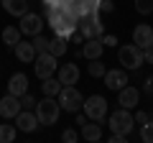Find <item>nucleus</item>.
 I'll return each instance as SVG.
<instances>
[{
	"instance_id": "nucleus-1",
	"label": "nucleus",
	"mask_w": 153,
	"mask_h": 143,
	"mask_svg": "<svg viewBox=\"0 0 153 143\" xmlns=\"http://www.w3.org/2000/svg\"><path fill=\"white\" fill-rule=\"evenodd\" d=\"M49 26L54 28L56 36H61V39L69 41L71 33H74L76 26H79V18L69 10L66 3H59V5H51L49 8Z\"/></svg>"
},
{
	"instance_id": "nucleus-2",
	"label": "nucleus",
	"mask_w": 153,
	"mask_h": 143,
	"mask_svg": "<svg viewBox=\"0 0 153 143\" xmlns=\"http://www.w3.org/2000/svg\"><path fill=\"white\" fill-rule=\"evenodd\" d=\"M61 115V107L56 102V97H44L36 102V118H38V125H54Z\"/></svg>"
},
{
	"instance_id": "nucleus-3",
	"label": "nucleus",
	"mask_w": 153,
	"mask_h": 143,
	"mask_svg": "<svg viewBox=\"0 0 153 143\" xmlns=\"http://www.w3.org/2000/svg\"><path fill=\"white\" fill-rule=\"evenodd\" d=\"M56 102H59V107L66 110V112H79L84 97H82V92H79L74 84H64V87L59 89V95H56Z\"/></svg>"
},
{
	"instance_id": "nucleus-4",
	"label": "nucleus",
	"mask_w": 153,
	"mask_h": 143,
	"mask_svg": "<svg viewBox=\"0 0 153 143\" xmlns=\"http://www.w3.org/2000/svg\"><path fill=\"white\" fill-rule=\"evenodd\" d=\"M133 125H135V120H133L130 110L128 107H120V110H115L112 115L107 118V128L112 133H123V136H130Z\"/></svg>"
},
{
	"instance_id": "nucleus-5",
	"label": "nucleus",
	"mask_w": 153,
	"mask_h": 143,
	"mask_svg": "<svg viewBox=\"0 0 153 143\" xmlns=\"http://www.w3.org/2000/svg\"><path fill=\"white\" fill-rule=\"evenodd\" d=\"M117 61H120L125 69H140L143 66V51L138 49L135 44H123L120 49H117Z\"/></svg>"
},
{
	"instance_id": "nucleus-6",
	"label": "nucleus",
	"mask_w": 153,
	"mask_h": 143,
	"mask_svg": "<svg viewBox=\"0 0 153 143\" xmlns=\"http://www.w3.org/2000/svg\"><path fill=\"white\" fill-rule=\"evenodd\" d=\"M79 33H82V39H100L105 33V28H102V21H100V13L97 10H92L89 16H84V18H79Z\"/></svg>"
},
{
	"instance_id": "nucleus-7",
	"label": "nucleus",
	"mask_w": 153,
	"mask_h": 143,
	"mask_svg": "<svg viewBox=\"0 0 153 143\" xmlns=\"http://www.w3.org/2000/svg\"><path fill=\"white\" fill-rule=\"evenodd\" d=\"M56 69H59V64H56V56L49 54V51H44V54H36V59H33V72H36L38 79H46V77H54Z\"/></svg>"
},
{
	"instance_id": "nucleus-8",
	"label": "nucleus",
	"mask_w": 153,
	"mask_h": 143,
	"mask_svg": "<svg viewBox=\"0 0 153 143\" xmlns=\"http://www.w3.org/2000/svg\"><path fill=\"white\" fill-rule=\"evenodd\" d=\"M82 110L87 115V120H102L107 115V100L102 95H92V97H87L82 102Z\"/></svg>"
},
{
	"instance_id": "nucleus-9",
	"label": "nucleus",
	"mask_w": 153,
	"mask_h": 143,
	"mask_svg": "<svg viewBox=\"0 0 153 143\" xmlns=\"http://www.w3.org/2000/svg\"><path fill=\"white\" fill-rule=\"evenodd\" d=\"M21 33L23 36H36V33H41L44 31V18L38 16V13H31L28 10L26 16H21Z\"/></svg>"
},
{
	"instance_id": "nucleus-10",
	"label": "nucleus",
	"mask_w": 153,
	"mask_h": 143,
	"mask_svg": "<svg viewBox=\"0 0 153 143\" xmlns=\"http://www.w3.org/2000/svg\"><path fill=\"white\" fill-rule=\"evenodd\" d=\"M133 44L140 51L148 49V46H153V28L148 26V23H138V26L133 28Z\"/></svg>"
},
{
	"instance_id": "nucleus-11",
	"label": "nucleus",
	"mask_w": 153,
	"mask_h": 143,
	"mask_svg": "<svg viewBox=\"0 0 153 143\" xmlns=\"http://www.w3.org/2000/svg\"><path fill=\"white\" fill-rule=\"evenodd\" d=\"M21 110H23L21 107V97H16V95H5V97L0 100V118H3V120L16 118Z\"/></svg>"
},
{
	"instance_id": "nucleus-12",
	"label": "nucleus",
	"mask_w": 153,
	"mask_h": 143,
	"mask_svg": "<svg viewBox=\"0 0 153 143\" xmlns=\"http://www.w3.org/2000/svg\"><path fill=\"white\" fill-rule=\"evenodd\" d=\"M138 102H140V92H138L135 87L125 84L123 89H117V105H120V107L133 110V107H138Z\"/></svg>"
},
{
	"instance_id": "nucleus-13",
	"label": "nucleus",
	"mask_w": 153,
	"mask_h": 143,
	"mask_svg": "<svg viewBox=\"0 0 153 143\" xmlns=\"http://www.w3.org/2000/svg\"><path fill=\"white\" fill-rule=\"evenodd\" d=\"M13 120H16V130H23V133H33L38 128V118L31 110H21Z\"/></svg>"
},
{
	"instance_id": "nucleus-14",
	"label": "nucleus",
	"mask_w": 153,
	"mask_h": 143,
	"mask_svg": "<svg viewBox=\"0 0 153 143\" xmlns=\"http://www.w3.org/2000/svg\"><path fill=\"white\" fill-rule=\"evenodd\" d=\"M105 84H107V89H112V92H117V89H123L128 84V74H125V69H110V72H105Z\"/></svg>"
},
{
	"instance_id": "nucleus-15",
	"label": "nucleus",
	"mask_w": 153,
	"mask_h": 143,
	"mask_svg": "<svg viewBox=\"0 0 153 143\" xmlns=\"http://www.w3.org/2000/svg\"><path fill=\"white\" fill-rule=\"evenodd\" d=\"M56 79L61 84H76L79 82V66L76 64H61L56 69Z\"/></svg>"
},
{
	"instance_id": "nucleus-16",
	"label": "nucleus",
	"mask_w": 153,
	"mask_h": 143,
	"mask_svg": "<svg viewBox=\"0 0 153 143\" xmlns=\"http://www.w3.org/2000/svg\"><path fill=\"white\" fill-rule=\"evenodd\" d=\"M26 92H28V77L23 72H16V74L8 79V95L21 97V95H26Z\"/></svg>"
},
{
	"instance_id": "nucleus-17",
	"label": "nucleus",
	"mask_w": 153,
	"mask_h": 143,
	"mask_svg": "<svg viewBox=\"0 0 153 143\" xmlns=\"http://www.w3.org/2000/svg\"><path fill=\"white\" fill-rule=\"evenodd\" d=\"M82 130H79V138H84V141L89 143H97L102 141V125H100V120H89L84 123V125H79Z\"/></svg>"
},
{
	"instance_id": "nucleus-18",
	"label": "nucleus",
	"mask_w": 153,
	"mask_h": 143,
	"mask_svg": "<svg viewBox=\"0 0 153 143\" xmlns=\"http://www.w3.org/2000/svg\"><path fill=\"white\" fill-rule=\"evenodd\" d=\"M13 51H16V59L23 61V64H31V61L36 59V49H33L31 41H23V39H21L16 46H13Z\"/></svg>"
},
{
	"instance_id": "nucleus-19",
	"label": "nucleus",
	"mask_w": 153,
	"mask_h": 143,
	"mask_svg": "<svg viewBox=\"0 0 153 143\" xmlns=\"http://www.w3.org/2000/svg\"><path fill=\"white\" fill-rule=\"evenodd\" d=\"M102 51H105V46H102V41H100V39H84V41H82V54L87 56L89 61H92V59H100Z\"/></svg>"
},
{
	"instance_id": "nucleus-20",
	"label": "nucleus",
	"mask_w": 153,
	"mask_h": 143,
	"mask_svg": "<svg viewBox=\"0 0 153 143\" xmlns=\"http://www.w3.org/2000/svg\"><path fill=\"white\" fill-rule=\"evenodd\" d=\"M3 8H5V13L21 18L28 13V0H3Z\"/></svg>"
},
{
	"instance_id": "nucleus-21",
	"label": "nucleus",
	"mask_w": 153,
	"mask_h": 143,
	"mask_svg": "<svg viewBox=\"0 0 153 143\" xmlns=\"http://www.w3.org/2000/svg\"><path fill=\"white\" fill-rule=\"evenodd\" d=\"M61 87H64V84H61L56 77H46V79H41V92H44L46 97H56Z\"/></svg>"
},
{
	"instance_id": "nucleus-22",
	"label": "nucleus",
	"mask_w": 153,
	"mask_h": 143,
	"mask_svg": "<svg viewBox=\"0 0 153 143\" xmlns=\"http://www.w3.org/2000/svg\"><path fill=\"white\" fill-rule=\"evenodd\" d=\"M21 36H23V33H21L18 26H5V28H3V44H5V46H16L18 41H21Z\"/></svg>"
},
{
	"instance_id": "nucleus-23",
	"label": "nucleus",
	"mask_w": 153,
	"mask_h": 143,
	"mask_svg": "<svg viewBox=\"0 0 153 143\" xmlns=\"http://www.w3.org/2000/svg\"><path fill=\"white\" fill-rule=\"evenodd\" d=\"M66 49H69V44H66V39H61V36H54V39L49 41V54H54L56 59H59V56H64Z\"/></svg>"
},
{
	"instance_id": "nucleus-24",
	"label": "nucleus",
	"mask_w": 153,
	"mask_h": 143,
	"mask_svg": "<svg viewBox=\"0 0 153 143\" xmlns=\"http://www.w3.org/2000/svg\"><path fill=\"white\" fill-rule=\"evenodd\" d=\"M87 72H89V77H94V79H102V77H105V72H107V66H105L100 59H92V64L87 66Z\"/></svg>"
},
{
	"instance_id": "nucleus-25",
	"label": "nucleus",
	"mask_w": 153,
	"mask_h": 143,
	"mask_svg": "<svg viewBox=\"0 0 153 143\" xmlns=\"http://www.w3.org/2000/svg\"><path fill=\"white\" fill-rule=\"evenodd\" d=\"M10 141H16V125L3 123L0 125V143H10Z\"/></svg>"
},
{
	"instance_id": "nucleus-26",
	"label": "nucleus",
	"mask_w": 153,
	"mask_h": 143,
	"mask_svg": "<svg viewBox=\"0 0 153 143\" xmlns=\"http://www.w3.org/2000/svg\"><path fill=\"white\" fill-rule=\"evenodd\" d=\"M31 44H33V49H36V54H44V51H49V41H46L41 33H36V36H33Z\"/></svg>"
},
{
	"instance_id": "nucleus-27",
	"label": "nucleus",
	"mask_w": 153,
	"mask_h": 143,
	"mask_svg": "<svg viewBox=\"0 0 153 143\" xmlns=\"http://www.w3.org/2000/svg\"><path fill=\"white\" fill-rule=\"evenodd\" d=\"M140 141L153 143V120H148V123H143V125H140Z\"/></svg>"
},
{
	"instance_id": "nucleus-28",
	"label": "nucleus",
	"mask_w": 153,
	"mask_h": 143,
	"mask_svg": "<svg viewBox=\"0 0 153 143\" xmlns=\"http://www.w3.org/2000/svg\"><path fill=\"white\" fill-rule=\"evenodd\" d=\"M135 10L140 16H151L153 13V0H135Z\"/></svg>"
},
{
	"instance_id": "nucleus-29",
	"label": "nucleus",
	"mask_w": 153,
	"mask_h": 143,
	"mask_svg": "<svg viewBox=\"0 0 153 143\" xmlns=\"http://www.w3.org/2000/svg\"><path fill=\"white\" fill-rule=\"evenodd\" d=\"M21 107H23V110H33V107H36V97H33L31 92L21 95Z\"/></svg>"
},
{
	"instance_id": "nucleus-30",
	"label": "nucleus",
	"mask_w": 153,
	"mask_h": 143,
	"mask_svg": "<svg viewBox=\"0 0 153 143\" xmlns=\"http://www.w3.org/2000/svg\"><path fill=\"white\" fill-rule=\"evenodd\" d=\"M94 10H97V13H112L115 10V3H112V0H100Z\"/></svg>"
},
{
	"instance_id": "nucleus-31",
	"label": "nucleus",
	"mask_w": 153,
	"mask_h": 143,
	"mask_svg": "<svg viewBox=\"0 0 153 143\" xmlns=\"http://www.w3.org/2000/svg\"><path fill=\"white\" fill-rule=\"evenodd\" d=\"M61 141H64V143H76V141H79V133L71 130V128H66V130L61 133Z\"/></svg>"
},
{
	"instance_id": "nucleus-32",
	"label": "nucleus",
	"mask_w": 153,
	"mask_h": 143,
	"mask_svg": "<svg viewBox=\"0 0 153 143\" xmlns=\"http://www.w3.org/2000/svg\"><path fill=\"white\" fill-rule=\"evenodd\" d=\"M100 41H102V46H117V36H115V33H102V36H100Z\"/></svg>"
},
{
	"instance_id": "nucleus-33",
	"label": "nucleus",
	"mask_w": 153,
	"mask_h": 143,
	"mask_svg": "<svg viewBox=\"0 0 153 143\" xmlns=\"http://www.w3.org/2000/svg\"><path fill=\"white\" fill-rule=\"evenodd\" d=\"M133 120H135L138 125H143V123H148V120H151V118H148V112H143V110H138L135 115H133Z\"/></svg>"
},
{
	"instance_id": "nucleus-34",
	"label": "nucleus",
	"mask_w": 153,
	"mask_h": 143,
	"mask_svg": "<svg viewBox=\"0 0 153 143\" xmlns=\"http://www.w3.org/2000/svg\"><path fill=\"white\" fill-rule=\"evenodd\" d=\"M153 64V46H148V49H143V64Z\"/></svg>"
},
{
	"instance_id": "nucleus-35",
	"label": "nucleus",
	"mask_w": 153,
	"mask_h": 143,
	"mask_svg": "<svg viewBox=\"0 0 153 143\" xmlns=\"http://www.w3.org/2000/svg\"><path fill=\"white\" fill-rule=\"evenodd\" d=\"M123 141H128V136H123V133H112L110 136V143H123Z\"/></svg>"
},
{
	"instance_id": "nucleus-36",
	"label": "nucleus",
	"mask_w": 153,
	"mask_h": 143,
	"mask_svg": "<svg viewBox=\"0 0 153 143\" xmlns=\"http://www.w3.org/2000/svg\"><path fill=\"white\" fill-rule=\"evenodd\" d=\"M143 89H146V92H153V77H148V79H146V84H143Z\"/></svg>"
},
{
	"instance_id": "nucleus-37",
	"label": "nucleus",
	"mask_w": 153,
	"mask_h": 143,
	"mask_svg": "<svg viewBox=\"0 0 153 143\" xmlns=\"http://www.w3.org/2000/svg\"><path fill=\"white\" fill-rule=\"evenodd\" d=\"M84 123H87V115L84 112H76V125H84Z\"/></svg>"
},
{
	"instance_id": "nucleus-38",
	"label": "nucleus",
	"mask_w": 153,
	"mask_h": 143,
	"mask_svg": "<svg viewBox=\"0 0 153 143\" xmlns=\"http://www.w3.org/2000/svg\"><path fill=\"white\" fill-rule=\"evenodd\" d=\"M87 3H89L92 8H97V3H100V0H87Z\"/></svg>"
}]
</instances>
